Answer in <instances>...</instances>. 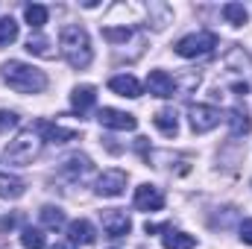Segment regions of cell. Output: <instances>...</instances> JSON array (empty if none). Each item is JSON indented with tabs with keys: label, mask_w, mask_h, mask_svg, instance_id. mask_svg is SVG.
Returning <instances> with one entry per match:
<instances>
[{
	"label": "cell",
	"mask_w": 252,
	"mask_h": 249,
	"mask_svg": "<svg viewBox=\"0 0 252 249\" xmlns=\"http://www.w3.org/2000/svg\"><path fill=\"white\" fill-rule=\"evenodd\" d=\"M126 179H129V176H126L124 170H118V167H115V170H103V176L97 179V187H94V190H97L100 196L115 199V196H121L126 190Z\"/></svg>",
	"instance_id": "8"
},
{
	"label": "cell",
	"mask_w": 252,
	"mask_h": 249,
	"mask_svg": "<svg viewBox=\"0 0 252 249\" xmlns=\"http://www.w3.org/2000/svg\"><path fill=\"white\" fill-rule=\"evenodd\" d=\"M12 226H15V217H3L0 220V229H12Z\"/></svg>",
	"instance_id": "30"
},
{
	"label": "cell",
	"mask_w": 252,
	"mask_h": 249,
	"mask_svg": "<svg viewBox=\"0 0 252 249\" xmlns=\"http://www.w3.org/2000/svg\"><path fill=\"white\" fill-rule=\"evenodd\" d=\"M214 47H217V35L208 32V30H202V32H190V35H185V38L176 41V53H179L182 59H199V56H208Z\"/></svg>",
	"instance_id": "5"
},
{
	"label": "cell",
	"mask_w": 252,
	"mask_h": 249,
	"mask_svg": "<svg viewBox=\"0 0 252 249\" xmlns=\"http://www.w3.org/2000/svg\"><path fill=\"white\" fill-rule=\"evenodd\" d=\"M67 241H70V247H91L94 241H97V232H94V226L88 223V220H73L70 226H67Z\"/></svg>",
	"instance_id": "13"
},
{
	"label": "cell",
	"mask_w": 252,
	"mask_h": 249,
	"mask_svg": "<svg viewBox=\"0 0 252 249\" xmlns=\"http://www.w3.org/2000/svg\"><path fill=\"white\" fill-rule=\"evenodd\" d=\"M164 249H193L196 247V238L193 235H185V232H167L161 238Z\"/></svg>",
	"instance_id": "22"
},
{
	"label": "cell",
	"mask_w": 252,
	"mask_h": 249,
	"mask_svg": "<svg viewBox=\"0 0 252 249\" xmlns=\"http://www.w3.org/2000/svg\"><path fill=\"white\" fill-rule=\"evenodd\" d=\"M190 129L196 132V135H202V132H211L214 126L220 124V109L217 106H205V103H199V106H190Z\"/></svg>",
	"instance_id": "6"
},
{
	"label": "cell",
	"mask_w": 252,
	"mask_h": 249,
	"mask_svg": "<svg viewBox=\"0 0 252 249\" xmlns=\"http://www.w3.org/2000/svg\"><path fill=\"white\" fill-rule=\"evenodd\" d=\"M97 121H100V126H106V129H118V132H132V129L138 126V118H135V115L121 112V109H109V106L97 112Z\"/></svg>",
	"instance_id": "7"
},
{
	"label": "cell",
	"mask_w": 252,
	"mask_h": 249,
	"mask_svg": "<svg viewBox=\"0 0 252 249\" xmlns=\"http://www.w3.org/2000/svg\"><path fill=\"white\" fill-rule=\"evenodd\" d=\"M59 47H62L64 62L70 64V67H76V70H85V67L91 64V59H94L91 38H88V32H85L79 24L62 27V32H59Z\"/></svg>",
	"instance_id": "1"
},
{
	"label": "cell",
	"mask_w": 252,
	"mask_h": 249,
	"mask_svg": "<svg viewBox=\"0 0 252 249\" xmlns=\"http://www.w3.org/2000/svg\"><path fill=\"white\" fill-rule=\"evenodd\" d=\"M226 121H229V129H232V135H247V132L252 129V121H250V115H247L244 109H229Z\"/></svg>",
	"instance_id": "20"
},
{
	"label": "cell",
	"mask_w": 252,
	"mask_h": 249,
	"mask_svg": "<svg viewBox=\"0 0 252 249\" xmlns=\"http://www.w3.org/2000/svg\"><path fill=\"white\" fill-rule=\"evenodd\" d=\"M35 132L44 135L50 144H64V141H73V138H76V129H64V126L50 124V121H38V124H35Z\"/></svg>",
	"instance_id": "15"
},
{
	"label": "cell",
	"mask_w": 252,
	"mask_h": 249,
	"mask_svg": "<svg viewBox=\"0 0 252 249\" xmlns=\"http://www.w3.org/2000/svg\"><path fill=\"white\" fill-rule=\"evenodd\" d=\"M153 124H156V129H158L161 135H167V138H176V132H179L176 112H170V109H161V112L153 118Z\"/></svg>",
	"instance_id": "18"
},
{
	"label": "cell",
	"mask_w": 252,
	"mask_h": 249,
	"mask_svg": "<svg viewBox=\"0 0 252 249\" xmlns=\"http://www.w3.org/2000/svg\"><path fill=\"white\" fill-rule=\"evenodd\" d=\"M226 79L232 82V88H235V94H247L252 88V59L250 53L244 50V47H232L229 53H226Z\"/></svg>",
	"instance_id": "3"
},
{
	"label": "cell",
	"mask_w": 252,
	"mask_h": 249,
	"mask_svg": "<svg viewBox=\"0 0 252 249\" xmlns=\"http://www.w3.org/2000/svg\"><path fill=\"white\" fill-rule=\"evenodd\" d=\"M241 241L252 247V220H244V223H241Z\"/></svg>",
	"instance_id": "29"
},
{
	"label": "cell",
	"mask_w": 252,
	"mask_h": 249,
	"mask_svg": "<svg viewBox=\"0 0 252 249\" xmlns=\"http://www.w3.org/2000/svg\"><path fill=\"white\" fill-rule=\"evenodd\" d=\"M18 121H21V118H18L15 112L3 109V112H0V132H6V129H15V126H18Z\"/></svg>",
	"instance_id": "28"
},
{
	"label": "cell",
	"mask_w": 252,
	"mask_h": 249,
	"mask_svg": "<svg viewBox=\"0 0 252 249\" xmlns=\"http://www.w3.org/2000/svg\"><path fill=\"white\" fill-rule=\"evenodd\" d=\"M147 91H150L153 97L167 100V97L176 94V79H173L167 70H150V76H147Z\"/></svg>",
	"instance_id": "11"
},
{
	"label": "cell",
	"mask_w": 252,
	"mask_h": 249,
	"mask_svg": "<svg viewBox=\"0 0 252 249\" xmlns=\"http://www.w3.org/2000/svg\"><path fill=\"white\" fill-rule=\"evenodd\" d=\"M38 217H41V223H44L47 229H62L64 226V211L59 205H44V208L38 211Z\"/></svg>",
	"instance_id": "23"
},
{
	"label": "cell",
	"mask_w": 252,
	"mask_h": 249,
	"mask_svg": "<svg viewBox=\"0 0 252 249\" xmlns=\"http://www.w3.org/2000/svg\"><path fill=\"white\" fill-rule=\"evenodd\" d=\"M24 18H27V24H30L32 30H41V27L47 24V9L38 6V3H30V6L24 9Z\"/></svg>",
	"instance_id": "24"
},
{
	"label": "cell",
	"mask_w": 252,
	"mask_h": 249,
	"mask_svg": "<svg viewBox=\"0 0 252 249\" xmlns=\"http://www.w3.org/2000/svg\"><path fill=\"white\" fill-rule=\"evenodd\" d=\"M109 88L115 91V94H121V97H129V100H135V97H141V82L132 76V73H121V76H112L109 79Z\"/></svg>",
	"instance_id": "14"
},
{
	"label": "cell",
	"mask_w": 252,
	"mask_h": 249,
	"mask_svg": "<svg viewBox=\"0 0 252 249\" xmlns=\"http://www.w3.org/2000/svg\"><path fill=\"white\" fill-rule=\"evenodd\" d=\"M41 153V138H38V132H21L15 141H9L6 144V150H3V158L9 161V164H18V167H27V164H32V158Z\"/></svg>",
	"instance_id": "4"
},
{
	"label": "cell",
	"mask_w": 252,
	"mask_h": 249,
	"mask_svg": "<svg viewBox=\"0 0 252 249\" xmlns=\"http://www.w3.org/2000/svg\"><path fill=\"white\" fill-rule=\"evenodd\" d=\"M223 18H226V24H232V27H244V24L250 21V12H247L244 3H226V6H223Z\"/></svg>",
	"instance_id": "21"
},
{
	"label": "cell",
	"mask_w": 252,
	"mask_h": 249,
	"mask_svg": "<svg viewBox=\"0 0 252 249\" xmlns=\"http://www.w3.org/2000/svg\"><path fill=\"white\" fill-rule=\"evenodd\" d=\"M91 170H94V167H91V158H88V156H70V158L62 164V176H67L70 182L88 179Z\"/></svg>",
	"instance_id": "12"
},
{
	"label": "cell",
	"mask_w": 252,
	"mask_h": 249,
	"mask_svg": "<svg viewBox=\"0 0 252 249\" xmlns=\"http://www.w3.org/2000/svg\"><path fill=\"white\" fill-rule=\"evenodd\" d=\"M27 50L32 53V56H41V59H53L56 56V50H53V41L47 38V35H30V41H27Z\"/></svg>",
	"instance_id": "19"
},
{
	"label": "cell",
	"mask_w": 252,
	"mask_h": 249,
	"mask_svg": "<svg viewBox=\"0 0 252 249\" xmlns=\"http://www.w3.org/2000/svg\"><path fill=\"white\" fill-rule=\"evenodd\" d=\"M18 41V24L15 18H0V47Z\"/></svg>",
	"instance_id": "26"
},
{
	"label": "cell",
	"mask_w": 252,
	"mask_h": 249,
	"mask_svg": "<svg viewBox=\"0 0 252 249\" xmlns=\"http://www.w3.org/2000/svg\"><path fill=\"white\" fill-rule=\"evenodd\" d=\"M3 79L18 94H41L47 88L44 70H38V67H32V64H27V62H18V59H9V62L3 64Z\"/></svg>",
	"instance_id": "2"
},
{
	"label": "cell",
	"mask_w": 252,
	"mask_h": 249,
	"mask_svg": "<svg viewBox=\"0 0 252 249\" xmlns=\"http://www.w3.org/2000/svg\"><path fill=\"white\" fill-rule=\"evenodd\" d=\"M50 249H73V247H70V244H53Z\"/></svg>",
	"instance_id": "31"
},
{
	"label": "cell",
	"mask_w": 252,
	"mask_h": 249,
	"mask_svg": "<svg viewBox=\"0 0 252 249\" xmlns=\"http://www.w3.org/2000/svg\"><path fill=\"white\" fill-rule=\"evenodd\" d=\"M94 103H97V88H94V85H76V88L70 91V106H73V112L85 115Z\"/></svg>",
	"instance_id": "16"
},
{
	"label": "cell",
	"mask_w": 252,
	"mask_h": 249,
	"mask_svg": "<svg viewBox=\"0 0 252 249\" xmlns=\"http://www.w3.org/2000/svg\"><path fill=\"white\" fill-rule=\"evenodd\" d=\"M135 208L138 211H161L164 208V193L156 185H138L135 187Z\"/></svg>",
	"instance_id": "10"
},
{
	"label": "cell",
	"mask_w": 252,
	"mask_h": 249,
	"mask_svg": "<svg viewBox=\"0 0 252 249\" xmlns=\"http://www.w3.org/2000/svg\"><path fill=\"white\" fill-rule=\"evenodd\" d=\"M103 232L109 238H126L132 232V220L121 208H109V211H103Z\"/></svg>",
	"instance_id": "9"
},
{
	"label": "cell",
	"mask_w": 252,
	"mask_h": 249,
	"mask_svg": "<svg viewBox=\"0 0 252 249\" xmlns=\"http://www.w3.org/2000/svg\"><path fill=\"white\" fill-rule=\"evenodd\" d=\"M27 185L18 179V176H9V173H0V199H21Z\"/></svg>",
	"instance_id": "17"
},
{
	"label": "cell",
	"mask_w": 252,
	"mask_h": 249,
	"mask_svg": "<svg viewBox=\"0 0 252 249\" xmlns=\"http://www.w3.org/2000/svg\"><path fill=\"white\" fill-rule=\"evenodd\" d=\"M21 244L27 249H44L47 241H44V232H41V229H32V226H30V229L21 232Z\"/></svg>",
	"instance_id": "25"
},
{
	"label": "cell",
	"mask_w": 252,
	"mask_h": 249,
	"mask_svg": "<svg viewBox=\"0 0 252 249\" xmlns=\"http://www.w3.org/2000/svg\"><path fill=\"white\" fill-rule=\"evenodd\" d=\"M129 35H132L129 27H106V30H103V38L112 41V44H121V41H126Z\"/></svg>",
	"instance_id": "27"
}]
</instances>
